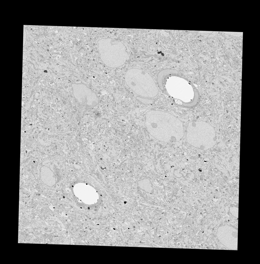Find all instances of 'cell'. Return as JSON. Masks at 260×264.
Here are the masks:
<instances>
[{
    "instance_id": "1",
    "label": "cell",
    "mask_w": 260,
    "mask_h": 264,
    "mask_svg": "<svg viewBox=\"0 0 260 264\" xmlns=\"http://www.w3.org/2000/svg\"><path fill=\"white\" fill-rule=\"evenodd\" d=\"M190 123L191 132L195 142L194 143L197 144L196 147L204 150L213 147L216 143V133L214 128L210 124L204 121Z\"/></svg>"
},
{
    "instance_id": "2",
    "label": "cell",
    "mask_w": 260,
    "mask_h": 264,
    "mask_svg": "<svg viewBox=\"0 0 260 264\" xmlns=\"http://www.w3.org/2000/svg\"><path fill=\"white\" fill-rule=\"evenodd\" d=\"M40 178L42 181L49 186H52L56 184V178L53 172L47 167L43 166L41 168Z\"/></svg>"
}]
</instances>
